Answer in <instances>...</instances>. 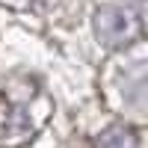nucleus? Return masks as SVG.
Masks as SVG:
<instances>
[{
    "mask_svg": "<svg viewBox=\"0 0 148 148\" xmlns=\"http://www.w3.org/2000/svg\"><path fill=\"white\" fill-rule=\"evenodd\" d=\"M95 33L104 47H125L142 36V21L130 6H104L95 15Z\"/></svg>",
    "mask_w": 148,
    "mask_h": 148,
    "instance_id": "f257e3e1",
    "label": "nucleus"
},
{
    "mask_svg": "<svg viewBox=\"0 0 148 148\" xmlns=\"http://www.w3.org/2000/svg\"><path fill=\"white\" fill-rule=\"evenodd\" d=\"M0 3H9V6H27L30 0H0Z\"/></svg>",
    "mask_w": 148,
    "mask_h": 148,
    "instance_id": "7ed1b4c3",
    "label": "nucleus"
},
{
    "mask_svg": "<svg viewBox=\"0 0 148 148\" xmlns=\"http://www.w3.org/2000/svg\"><path fill=\"white\" fill-rule=\"evenodd\" d=\"M98 148H136V136L127 127H110L98 139Z\"/></svg>",
    "mask_w": 148,
    "mask_h": 148,
    "instance_id": "f03ea898",
    "label": "nucleus"
}]
</instances>
